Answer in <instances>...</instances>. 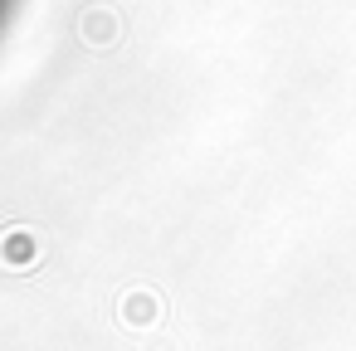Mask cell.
I'll return each mask as SVG.
<instances>
[{
  "instance_id": "3",
  "label": "cell",
  "mask_w": 356,
  "mask_h": 351,
  "mask_svg": "<svg viewBox=\"0 0 356 351\" xmlns=\"http://www.w3.org/2000/svg\"><path fill=\"white\" fill-rule=\"evenodd\" d=\"M152 312H156V302H152V297L142 302V293L127 302V322H152Z\"/></svg>"
},
{
  "instance_id": "2",
  "label": "cell",
  "mask_w": 356,
  "mask_h": 351,
  "mask_svg": "<svg viewBox=\"0 0 356 351\" xmlns=\"http://www.w3.org/2000/svg\"><path fill=\"white\" fill-rule=\"evenodd\" d=\"M0 259H6V263H15V268L35 263V234H25V229H10V234H6V244H0Z\"/></svg>"
},
{
  "instance_id": "1",
  "label": "cell",
  "mask_w": 356,
  "mask_h": 351,
  "mask_svg": "<svg viewBox=\"0 0 356 351\" xmlns=\"http://www.w3.org/2000/svg\"><path fill=\"white\" fill-rule=\"evenodd\" d=\"M79 40H83L88 49H113V44H118V15H113L108 6L83 10V15H79Z\"/></svg>"
}]
</instances>
